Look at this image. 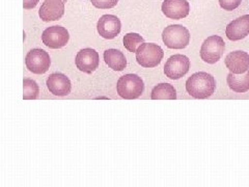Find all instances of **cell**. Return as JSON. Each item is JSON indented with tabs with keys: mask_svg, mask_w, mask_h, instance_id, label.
I'll use <instances>...</instances> for the list:
<instances>
[{
	"mask_svg": "<svg viewBox=\"0 0 249 187\" xmlns=\"http://www.w3.org/2000/svg\"><path fill=\"white\" fill-rule=\"evenodd\" d=\"M216 90L214 77L206 72H197L191 75L186 81V91L196 99L211 97Z\"/></svg>",
	"mask_w": 249,
	"mask_h": 187,
	"instance_id": "obj_1",
	"label": "cell"
},
{
	"mask_svg": "<svg viewBox=\"0 0 249 187\" xmlns=\"http://www.w3.org/2000/svg\"><path fill=\"white\" fill-rule=\"evenodd\" d=\"M116 90H118V94L121 98L133 100L142 95L144 83L142 77L138 75L126 74L119 79L118 84H116Z\"/></svg>",
	"mask_w": 249,
	"mask_h": 187,
	"instance_id": "obj_2",
	"label": "cell"
},
{
	"mask_svg": "<svg viewBox=\"0 0 249 187\" xmlns=\"http://www.w3.org/2000/svg\"><path fill=\"white\" fill-rule=\"evenodd\" d=\"M162 40L169 49H184L190 43V33L183 25H169L163 30Z\"/></svg>",
	"mask_w": 249,
	"mask_h": 187,
	"instance_id": "obj_3",
	"label": "cell"
},
{
	"mask_svg": "<svg viewBox=\"0 0 249 187\" xmlns=\"http://www.w3.org/2000/svg\"><path fill=\"white\" fill-rule=\"evenodd\" d=\"M135 53L138 65L143 68L157 67L164 56V52L161 47L153 43H143L140 45Z\"/></svg>",
	"mask_w": 249,
	"mask_h": 187,
	"instance_id": "obj_4",
	"label": "cell"
},
{
	"mask_svg": "<svg viewBox=\"0 0 249 187\" xmlns=\"http://www.w3.org/2000/svg\"><path fill=\"white\" fill-rule=\"evenodd\" d=\"M225 49V43L219 36H211L204 41L200 48L201 59L208 64H215L219 60Z\"/></svg>",
	"mask_w": 249,
	"mask_h": 187,
	"instance_id": "obj_5",
	"label": "cell"
},
{
	"mask_svg": "<svg viewBox=\"0 0 249 187\" xmlns=\"http://www.w3.org/2000/svg\"><path fill=\"white\" fill-rule=\"evenodd\" d=\"M26 68L34 74H45L48 71L51 59L48 52L43 49H33L30 50L25 58Z\"/></svg>",
	"mask_w": 249,
	"mask_h": 187,
	"instance_id": "obj_6",
	"label": "cell"
},
{
	"mask_svg": "<svg viewBox=\"0 0 249 187\" xmlns=\"http://www.w3.org/2000/svg\"><path fill=\"white\" fill-rule=\"evenodd\" d=\"M189 69V58L182 54H176L167 59L164 66V74L171 80H178L188 73Z\"/></svg>",
	"mask_w": 249,
	"mask_h": 187,
	"instance_id": "obj_7",
	"label": "cell"
},
{
	"mask_svg": "<svg viewBox=\"0 0 249 187\" xmlns=\"http://www.w3.org/2000/svg\"><path fill=\"white\" fill-rule=\"evenodd\" d=\"M70 40L69 31L62 26H50L42 34V41L45 46L51 49H60L65 47Z\"/></svg>",
	"mask_w": 249,
	"mask_h": 187,
	"instance_id": "obj_8",
	"label": "cell"
},
{
	"mask_svg": "<svg viewBox=\"0 0 249 187\" xmlns=\"http://www.w3.org/2000/svg\"><path fill=\"white\" fill-rule=\"evenodd\" d=\"M75 64L79 71L87 74H91L93 71H96L99 67V53L95 49L91 48L81 49L77 53Z\"/></svg>",
	"mask_w": 249,
	"mask_h": 187,
	"instance_id": "obj_9",
	"label": "cell"
},
{
	"mask_svg": "<svg viewBox=\"0 0 249 187\" xmlns=\"http://www.w3.org/2000/svg\"><path fill=\"white\" fill-rule=\"evenodd\" d=\"M122 24L120 19L113 15H104L98 21L97 30L99 35L106 38V40H112L118 37L121 33Z\"/></svg>",
	"mask_w": 249,
	"mask_h": 187,
	"instance_id": "obj_10",
	"label": "cell"
},
{
	"mask_svg": "<svg viewBox=\"0 0 249 187\" xmlns=\"http://www.w3.org/2000/svg\"><path fill=\"white\" fill-rule=\"evenodd\" d=\"M161 10L167 18L180 20L189 15L190 5L187 0H164Z\"/></svg>",
	"mask_w": 249,
	"mask_h": 187,
	"instance_id": "obj_11",
	"label": "cell"
},
{
	"mask_svg": "<svg viewBox=\"0 0 249 187\" xmlns=\"http://www.w3.org/2000/svg\"><path fill=\"white\" fill-rule=\"evenodd\" d=\"M225 66L232 74H244L249 70V54L245 51H233L225 57Z\"/></svg>",
	"mask_w": 249,
	"mask_h": 187,
	"instance_id": "obj_12",
	"label": "cell"
},
{
	"mask_svg": "<svg viewBox=\"0 0 249 187\" xmlns=\"http://www.w3.org/2000/svg\"><path fill=\"white\" fill-rule=\"evenodd\" d=\"M65 14L64 0H45L38 11V16L44 22L59 20Z\"/></svg>",
	"mask_w": 249,
	"mask_h": 187,
	"instance_id": "obj_13",
	"label": "cell"
},
{
	"mask_svg": "<svg viewBox=\"0 0 249 187\" xmlns=\"http://www.w3.org/2000/svg\"><path fill=\"white\" fill-rule=\"evenodd\" d=\"M47 88L54 96H68L72 90V84L69 78L62 73H53L47 79Z\"/></svg>",
	"mask_w": 249,
	"mask_h": 187,
	"instance_id": "obj_14",
	"label": "cell"
},
{
	"mask_svg": "<svg viewBox=\"0 0 249 187\" xmlns=\"http://www.w3.org/2000/svg\"><path fill=\"white\" fill-rule=\"evenodd\" d=\"M225 35L231 41H240L249 35V15L231 21L225 29Z\"/></svg>",
	"mask_w": 249,
	"mask_h": 187,
	"instance_id": "obj_15",
	"label": "cell"
},
{
	"mask_svg": "<svg viewBox=\"0 0 249 187\" xmlns=\"http://www.w3.org/2000/svg\"><path fill=\"white\" fill-rule=\"evenodd\" d=\"M104 60L109 68L118 72L124 71L127 67V59L124 53L116 49H107L104 52Z\"/></svg>",
	"mask_w": 249,
	"mask_h": 187,
	"instance_id": "obj_16",
	"label": "cell"
},
{
	"mask_svg": "<svg viewBox=\"0 0 249 187\" xmlns=\"http://www.w3.org/2000/svg\"><path fill=\"white\" fill-rule=\"evenodd\" d=\"M227 81L231 91L236 93H246L249 91V70L244 74L230 73L227 77Z\"/></svg>",
	"mask_w": 249,
	"mask_h": 187,
	"instance_id": "obj_17",
	"label": "cell"
},
{
	"mask_svg": "<svg viewBox=\"0 0 249 187\" xmlns=\"http://www.w3.org/2000/svg\"><path fill=\"white\" fill-rule=\"evenodd\" d=\"M151 98L153 100H176L177 91L169 83H159L152 90Z\"/></svg>",
	"mask_w": 249,
	"mask_h": 187,
	"instance_id": "obj_18",
	"label": "cell"
},
{
	"mask_svg": "<svg viewBox=\"0 0 249 187\" xmlns=\"http://www.w3.org/2000/svg\"><path fill=\"white\" fill-rule=\"evenodd\" d=\"M40 89L37 83L29 78L23 80V99L24 100H36L38 98Z\"/></svg>",
	"mask_w": 249,
	"mask_h": 187,
	"instance_id": "obj_19",
	"label": "cell"
},
{
	"mask_svg": "<svg viewBox=\"0 0 249 187\" xmlns=\"http://www.w3.org/2000/svg\"><path fill=\"white\" fill-rule=\"evenodd\" d=\"M144 43V38L135 33L127 34L124 37V46L129 52H136L137 47Z\"/></svg>",
	"mask_w": 249,
	"mask_h": 187,
	"instance_id": "obj_20",
	"label": "cell"
},
{
	"mask_svg": "<svg viewBox=\"0 0 249 187\" xmlns=\"http://www.w3.org/2000/svg\"><path fill=\"white\" fill-rule=\"evenodd\" d=\"M92 5L100 10L112 9L119 3V0H90Z\"/></svg>",
	"mask_w": 249,
	"mask_h": 187,
	"instance_id": "obj_21",
	"label": "cell"
},
{
	"mask_svg": "<svg viewBox=\"0 0 249 187\" xmlns=\"http://www.w3.org/2000/svg\"><path fill=\"white\" fill-rule=\"evenodd\" d=\"M242 0H219V4L224 11H233L240 6Z\"/></svg>",
	"mask_w": 249,
	"mask_h": 187,
	"instance_id": "obj_22",
	"label": "cell"
},
{
	"mask_svg": "<svg viewBox=\"0 0 249 187\" xmlns=\"http://www.w3.org/2000/svg\"><path fill=\"white\" fill-rule=\"evenodd\" d=\"M40 0H23V7L25 10H33L36 6Z\"/></svg>",
	"mask_w": 249,
	"mask_h": 187,
	"instance_id": "obj_23",
	"label": "cell"
},
{
	"mask_svg": "<svg viewBox=\"0 0 249 187\" xmlns=\"http://www.w3.org/2000/svg\"><path fill=\"white\" fill-rule=\"evenodd\" d=\"M67 1H68V0H64V2H65V3H66Z\"/></svg>",
	"mask_w": 249,
	"mask_h": 187,
	"instance_id": "obj_24",
	"label": "cell"
}]
</instances>
